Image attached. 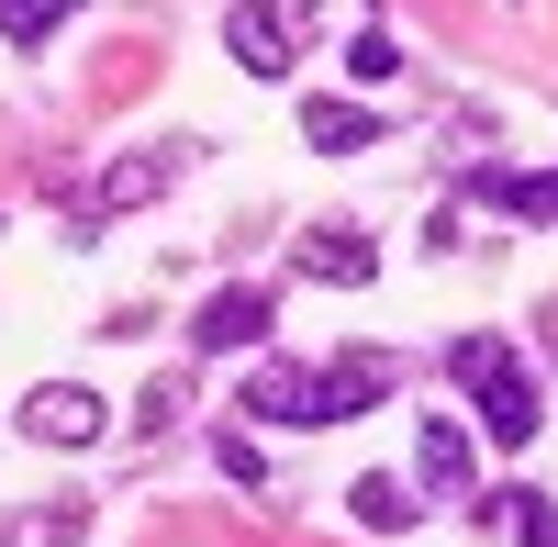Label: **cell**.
I'll use <instances>...</instances> for the list:
<instances>
[{
    "instance_id": "obj_16",
    "label": "cell",
    "mask_w": 558,
    "mask_h": 547,
    "mask_svg": "<svg viewBox=\"0 0 558 547\" xmlns=\"http://www.w3.org/2000/svg\"><path fill=\"white\" fill-rule=\"evenodd\" d=\"M0 547H12V525H0Z\"/></svg>"
},
{
    "instance_id": "obj_9",
    "label": "cell",
    "mask_w": 558,
    "mask_h": 547,
    "mask_svg": "<svg viewBox=\"0 0 558 547\" xmlns=\"http://www.w3.org/2000/svg\"><path fill=\"white\" fill-rule=\"evenodd\" d=\"M380 112H368V101H302V146H324V157H368V146H380Z\"/></svg>"
},
{
    "instance_id": "obj_8",
    "label": "cell",
    "mask_w": 558,
    "mask_h": 547,
    "mask_svg": "<svg viewBox=\"0 0 558 547\" xmlns=\"http://www.w3.org/2000/svg\"><path fill=\"white\" fill-rule=\"evenodd\" d=\"M246 425H313V369L257 357V369H246Z\"/></svg>"
},
{
    "instance_id": "obj_7",
    "label": "cell",
    "mask_w": 558,
    "mask_h": 547,
    "mask_svg": "<svg viewBox=\"0 0 558 547\" xmlns=\"http://www.w3.org/2000/svg\"><path fill=\"white\" fill-rule=\"evenodd\" d=\"M368 268H380V246H368L357 223H313L302 235V280H324V291H357Z\"/></svg>"
},
{
    "instance_id": "obj_3",
    "label": "cell",
    "mask_w": 558,
    "mask_h": 547,
    "mask_svg": "<svg viewBox=\"0 0 558 547\" xmlns=\"http://www.w3.org/2000/svg\"><path fill=\"white\" fill-rule=\"evenodd\" d=\"M268 325H279V302H268L257 280H235V291H213V302L191 313V357H246Z\"/></svg>"
},
{
    "instance_id": "obj_4",
    "label": "cell",
    "mask_w": 558,
    "mask_h": 547,
    "mask_svg": "<svg viewBox=\"0 0 558 547\" xmlns=\"http://www.w3.org/2000/svg\"><path fill=\"white\" fill-rule=\"evenodd\" d=\"M34 447H89V436H101L112 425V402L101 391H78V380H45V391H23V414H12Z\"/></svg>"
},
{
    "instance_id": "obj_11",
    "label": "cell",
    "mask_w": 558,
    "mask_h": 547,
    "mask_svg": "<svg viewBox=\"0 0 558 547\" xmlns=\"http://www.w3.org/2000/svg\"><path fill=\"white\" fill-rule=\"evenodd\" d=\"M179 157H191V146H146L134 168H112V179H101V223H112V212H134V202H157L168 179H179Z\"/></svg>"
},
{
    "instance_id": "obj_10",
    "label": "cell",
    "mask_w": 558,
    "mask_h": 547,
    "mask_svg": "<svg viewBox=\"0 0 558 547\" xmlns=\"http://www.w3.org/2000/svg\"><path fill=\"white\" fill-rule=\"evenodd\" d=\"M470 191H481V202H502L514 223H558V168H481Z\"/></svg>"
},
{
    "instance_id": "obj_5",
    "label": "cell",
    "mask_w": 558,
    "mask_h": 547,
    "mask_svg": "<svg viewBox=\"0 0 558 547\" xmlns=\"http://www.w3.org/2000/svg\"><path fill=\"white\" fill-rule=\"evenodd\" d=\"M223 45H235V68H246V78H291V57H302V12L235 0V12H223Z\"/></svg>"
},
{
    "instance_id": "obj_2",
    "label": "cell",
    "mask_w": 558,
    "mask_h": 547,
    "mask_svg": "<svg viewBox=\"0 0 558 547\" xmlns=\"http://www.w3.org/2000/svg\"><path fill=\"white\" fill-rule=\"evenodd\" d=\"M391 391H402V357L391 347H347V357L313 369V425H357L368 402H391Z\"/></svg>"
},
{
    "instance_id": "obj_12",
    "label": "cell",
    "mask_w": 558,
    "mask_h": 547,
    "mask_svg": "<svg viewBox=\"0 0 558 547\" xmlns=\"http://www.w3.org/2000/svg\"><path fill=\"white\" fill-rule=\"evenodd\" d=\"M481 525H502L514 547H558V503L547 491H481Z\"/></svg>"
},
{
    "instance_id": "obj_6",
    "label": "cell",
    "mask_w": 558,
    "mask_h": 547,
    "mask_svg": "<svg viewBox=\"0 0 558 547\" xmlns=\"http://www.w3.org/2000/svg\"><path fill=\"white\" fill-rule=\"evenodd\" d=\"M413 481H425L436 503H481V447H470V425H458V414L413 436Z\"/></svg>"
},
{
    "instance_id": "obj_15",
    "label": "cell",
    "mask_w": 558,
    "mask_h": 547,
    "mask_svg": "<svg viewBox=\"0 0 558 547\" xmlns=\"http://www.w3.org/2000/svg\"><path fill=\"white\" fill-rule=\"evenodd\" d=\"M347 78H357V89L402 78V57H391V34H380V23H357V45H347Z\"/></svg>"
},
{
    "instance_id": "obj_13",
    "label": "cell",
    "mask_w": 558,
    "mask_h": 547,
    "mask_svg": "<svg viewBox=\"0 0 558 547\" xmlns=\"http://www.w3.org/2000/svg\"><path fill=\"white\" fill-rule=\"evenodd\" d=\"M413 491H425V481H380V470H368V481L347 491V514H357L368 536H402V525H413Z\"/></svg>"
},
{
    "instance_id": "obj_1",
    "label": "cell",
    "mask_w": 558,
    "mask_h": 547,
    "mask_svg": "<svg viewBox=\"0 0 558 547\" xmlns=\"http://www.w3.org/2000/svg\"><path fill=\"white\" fill-rule=\"evenodd\" d=\"M447 380L481 402V436H492V447H536V380L514 369V347H502V336H458V347H447Z\"/></svg>"
},
{
    "instance_id": "obj_14",
    "label": "cell",
    "mask_w": 558,
    "mask_h": 547,
    "mask_svg": "<svg viewBox=\"0 0 558 547\" xmlns=\"http://www.w3.org/2000/svg\"><path fill=\"white\" fill-rule=\"evenodd\" d=\"M68 12H78V0H0V34H12V45H45Z\"/></svg>"
}]
</instances>
